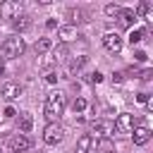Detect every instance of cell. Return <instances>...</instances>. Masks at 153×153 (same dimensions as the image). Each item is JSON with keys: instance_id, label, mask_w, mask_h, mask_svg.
Returning a JSON list of instances; mask_svg holds the SVG:
<instances>
[{"instance_id": "11", "label": "cell", "mask_w": 153, "mask_h": 153, "mask_svg": "<svg viewBox=\"0 0 153 153\" xmlns=\"http://www.w3.org/2000/svg\"><path fill=\"white\" fill-rule=\"evenodd\" d=\"M57 36H60V41L67 45L69 41H74L76 38V26H72V24H65V26H57Z\"/></svg>"}, {"instance_id": "6", "label": "cell", "mask_w": 153, "mask_h": 153, "mask_svg": "<svg viewBox=\"0 0 153 153\" xmlns=\"http://www.w3.org/2000/svg\"><path fill=\"white\" fill-rule=\"evenodd\" d=\"M91 134H96V136H100V139H108V136L115 134V124H112L110 120H96V122L91 124Z\"/></svg>"}, {"instance_id": "27", "label": "cell", "mask_w": 153, "mask_h": 153, "mask_svg": "<svg viewBox=\"0 0 153 153\" xmlns=\"http://www.w3.org/2000/svg\"><path fill=\"white\" fill-rule=\"evenodd\" d=\"M139 76H141V79H143V81H148V79H151V76H153V69H143V72H141V74H139Z\"/></svg>"}, {"instance_id": "14", "label": "cell", "mask_w": 153, "mask_h": 153, "mask_svg": "<svg viewBox=\"0 0 153 153\" xmlns=\"http://www.w3.org/2000/svg\"><path fill=\"white\" fill-rule=\"evenodd\" d=\"M12 26H14V31H17V36H19L22 31H26V29H31V17H29V14H22V17H17V19L12 22Z\"/></svg>"}, {"instance_id": "16", "label": "cell", "mask_w": 153, "mask_h": 153, "mask_svg": "<svg viewBox=\"0 0 153 153\" xmlns=\"http://www.w3.org/2000/svg\"><path fill=\"white\" fill-rule=\"evenodd\" d=\"M67 17H69V24H72V26L86 22V19H84V12H81L79 7H69V10H67Z\"/></svg>"}, {"instance_id": "28", "label": "cell", "mask_w": 153, "mask_h": 153, "mask_svg": "<svg viewBox=\"0 0 153 153\" xmlns=\"http://www.w3.org/2000/svg\"><path fill=\"white\" fill-rule=\"evenodd\" d=\"M14 115H17V112H14V108H10V105H7V108H5V112H2V117H7V120H10V117H14Z\"/></svg>"}, {"instance_id": "5", "label": "cell", "mask_w": 153, "mask_h": 153, "mask_svg": "<svg viewBox=\"0 0 153 153\" xmlns=\"http://www.w3.org/2000/svg\"><path fill=\"white\" fill-rule=\"evenodd\" d=\"M112 124H115V131H120V134H131V129H134V124H136V117L129 115V112H122V115H117V120H115Z\"/></svg>"}, {"instance_id": "33", "label": "cell", "mask_w": 153, "mask_h": 153, "mask_svg": "<svg viewBox=\"0 0 153 153\" xmlns=\"http://www.w3.org/2000/svg\"><path fill=\"white\" fill-rule=\"evenodd\" d=\"M108 153H115V151H108Z\"/></svg>"}, {"instance_id": "22", "label": "cell", "mask_w": 153, "mask_h": 153, "mask_svg": "<svg viewBox=\"0 0 153 153\" xmlns=\"http://www.w3.org/2000/svg\"><path fill=\"white\" fill-rule=\"evenodd\" d=\"M148 10H151V5H148V2H139V7H136V12H134V17H146V14H148Z\"/></svg>"}, {"instance_id": "24", "label": "cell", "mask_w": 153, "mask_h": 153, "mask_svg": "<svg viewBox=\"0 0 153 153\" xmlns=\"http://www.w3.org/2000/svg\"><path fill=\"white\" fill-rule=\"evenodd\" d=\"M57 79H60V76H57V72H55V69L45 72V81H48V84H57Z\"/></svg>"}, {"instance_id": "32", "label": "cell", "mask_w": 153, "mask_h": 153, "mask_svg": "<svg viewBox=\"0 0 153 153\" xmlns=\"http://www.w3.org/2000/svg\"><path fill=\"white\" fill-rule=\"evenodd\" d=\"M5 74V57H0V76Z\"/></svg>"}, {"instance_id": "25", "label": "cell", "mask_w": 153, "mask_h": 153, "mask_svg": "<svg viewBox=\"0 0 153 153\" xmlns=\"http://www.w3.org/2000/svg\"><path fill=\"white\" fill-rule=\"evenodd\" d=\"M88 81H93V84H98V81H103V74H100V72H93V74L88 76Z\"/></svg>"}, {"instance_id": "1", "label": "cell", "mask_w": 153, "mask_h": 153, "mask_svg": "<svg viewBox=\"0 0 153 153\" xmlns=\"http://www.w3.org/2000/svg\"><path fill=\"white\" fill-rule=\"evenodd\" d=\"M65 108H67V98L62 91H53L48 98H45V105H43V115L48 117V122H57L62 115H65Z\"/></svg>"}, {"instance_id": "4", "label": "cell", "mask_w": 153, "mask_h": 153, "mask_svg": "<svg viewBox=\"0 0 153 153\" xmlns=\"http://www.w3.org/2000/svg\"><path fill=\"white\" fill-rule=\"evenodd\" d=\"M0 14H2V19L14 22L17 17H22V14H26V12H24V5H22L19 0H12V2H2V5H0Z\"/></svg>"}, {"instance_id": "30", "label": "cell", "mask_w": 153, "mask_h": 153, "mask_svg": "<svg viewBox=\"0 0 153 153\" xmlns=\"http://www.w3.org/2000/svg\"><path fill=\"white\" fill-rule=\"evenodd\" d=\"M134 57H136L139 62H146V53H143V50H136V55H134Z\"/></svg>"}, {"instance_id": "7", "label": "cell", "mask_w": 153, "mask_h": 153, "mask_svg": "<svg viewBox=\"0 0 153 153\" xmlns=\"http://www.w3.org/2000/svg\"><path fill=\"white\" fill-rule=\"evenodd\" d=\"M10 148H12V153H26L29 148H31V139L26 136V134H17V136H12L10 139V143H7Z\"/></svg>"}, {"instance_id": "17", "label": "cell", "mask_w": 153, "mask_h": 153, "mask_svg": "<svg viewBox=\"0 0 153 153\" xmlns=\"http://www.w3.org/2000/svg\"><path fill=\"white\" fill-rule=\"evenodd\" d=\"M50 48H53V41H50V38H38V41H36V45H33L36 55H43V53H48Z\"/></svg>"}, {"instance_id": "31", "label": "cell", "mask_w": 153, "mask_h": 153, "mask_svg": "<svg viewBox=\"0 0 153 153\" xmlns=\"http://www.w3.org/2000/svg\"><path fill=\"white\" fill-rule=\"evenodd\" d=\"M45 26H48V29H55V26H57V22H55V19H48V22H45Z\"/></svg>"}, {"instance_id": "20", "label": "cell", "mask_w": 153, "mask_h": 153, "mask_svg": "<svg viewBox=\"0 0 153 153\" xmlns=\"http://www.w3.org/2000/svg\"><path fill=\"white\" fill-rule=\"evenodd\" d=\"M86 105H88V103H86V98H81V96H76V98H74V103H72V110H74L76 115H81V112L86 110Z\"/></svg>"}, {"instance_id": "3", "label": "cell", "mask_w": 153, "mask_h": 153, "mask_svg": "<svg viewBox=\"0 0 153 153\" xmlns=\"http://www.w3.org/2000/svg\"><path fill=\"white\" fill-rule=\"evenodd\" d=\"M62 139H65V129H62V124H60V122H48L45 129H43V141H45L48 146H57Z\"/></svg>"}, {"instance_id": "23", "label": "cell", "mask_w": 153, "mask_h": 153, "mask_svg": "<svg viewBox=\"0 0 153 153\" xmlns=\"http://www.w3.org/2000/svg\"><path fill=\"white\" fill-rule=\"evenodd\" d=\"M120 12H122V7H120V5H112V2H110V5H105V14H108V17H117Z\"/></svg>"}, {"instance_id": "26", "label": "cell", "mask_w": 153, "mask_h": 153, "mask_svg": "<svg viewBox=\"0 0 153 153\" xmlns=\"http://www.w3.org/2000/svg\"><path fill=\"white\" fill-rule=\"evenodd\" d=\"M136 100H139V103H143V105H146V103H148V100H151V98H148V93H143V91H141V93H136Z\"/></svg>"}, {"instance_id": "18", "label": "cell", "mask_w": 153, "mask_h": 153, "mask_svg": "<svg viewBox=\"0 0 153 153\" xmlns=\"http://www.w3.org/2000/svg\"><path fill=\"white\" fill-rule=\"evenodd\" d=\"M86 60H88L86 55H79V57H74V60L69 62V72H72V74L81 72V69H84V65H86Z\"/></svg>"}, {"instance_id": "2", "label": "cell", "mask_w": 153, "mask_h": 153, "mask_svg": "<svg viewBox=\"0 0 153 153\" xmlns=\"http://www.w3.org/2000/svg\"><path fill=\"white\" fill-rule=\"evenodd\" d=\"M24 50H26V43H24V38H19L17 33L2 41V55H5L7 60L22 57V55H24Z\"/></svg>"}, {"instance_id": "12", "label": "cell", "mask_w": 153, "mask_h": 153, "mask_svg": "<svg viewBox=\"0 0 153 153\" xmlns=\"http://www.w3.org/2000/svg\"><path fill=\"white\" fill-rule=\"evenodd\" d=\"M91 146H93V136H91V134H81V136L76 139L74 153H88V151H91Z\"/></svg>"}, {"instance_id": "9", "label": "cell", "mask_w": 153, "mask_h": 153, "mask_svg": "<svg viewBox=\"0 0 153 153\" xmlns=\"http://www.w3.org/2000/svg\"><path fill=\"white\" fill-rule=\"evenodd\" d=\"M19 96H22V86H19V84L7 81V84L0 86V98H5V100H14V98H19Z\"/></svg>"}, {"instance_id": "29", "label": "cell", "mask_w": 153, "mask_h": 153, "mask_svg": "<svg viewBox=\"0 0 153 153\" xmlns=\"http://www.w3.org/2000/svg\"><path fill=\"white\" fill-rule=\"evenodd\" d=\"M122 79H124L122 72H115V74H112V81H115V84H122Z\"/></svg>"}, {"instance_id": "21", "label": "cell", "mask_w": 153, "mask_h": 153, "mask_svg": "<svg viewBox=\"0 0 153 153\" xmlns=\"http://www.w3.org/2000/svg\"><path fill=\"white\" fill-rule=\"evenodd\" d=\"M143 36H146V31H139V29L134 31V29H131V33H129V43H131V45H136V43H139Z\"/></svg>"}, {"instance_id": "15", "label": "cell", "mask_w": 153, "mask_h": 153, "mask_svg": "<svg viewBox=\"0 0 153 153\" xmlns=\"http://www.w3.org/2000/svg\"><path fill=\"white\" fill-rule=\"evenodd\" d=\"M117 19H120V26H124V29H129V26L136 22V17H134V10H122V12L117 14Z\"/></svg>"}, {"instance_id": "13", "label": "cell", "mask_w": 153, "mask_h": 153, "mask_svg": "<svg viewBox=\"0 0 153 153\" xmlns=\"http://www.w3.org/2000/svg\"><path fill=\"white\" fill-rule=\"evenodd\" d=\"M19 131L22 134H29L31 129H33V117H31V112H19Z\"/></svg>"}, {"instance_id": "8", "label": "cell", "mask_w": 153, "mask_h": 153, "mask_svg": "<svg viewBox=\"0 0 153 153\" xmlns=\"http://www.w3.org/2000/svg\"><path fill=\"white\" fill-rule=\"evenodd\" d=\"M103 48H105L108 53H120V50H122V36H120L117 31H115V33H112V31L105 33V36H103Z\"/></svg>"}, {"instance_id": "10", "label": "cell", "mask_w": 153, "mask_h": 153, "mask_svg": "<svg viewBox=\"0 0 153 153\" xmlns=\"http://www.w3.org/2000/svg\"><path fill=\"white\" fill-rule=\"evenodd\" d=\"M131 131H134V143H136V146H146V143L151 141V129H148V127L141 124V127H134Z\"/></svg>"}, {"instance_id": "19", "label": "cell", "mask_w": 153, "mask_h": 153, "mask_svg": "<svg viewBox=\"0 0 153 153\" xmlns=\"http://www.w3.org/2000/svg\"><path fill=\"white\" fill-rule=\"evenodd\" d=\"M67 55H69V48H67L65 43H60V45L53 48V57H55V62H57V60H65Z\"/></svg>"}]
</instances>
